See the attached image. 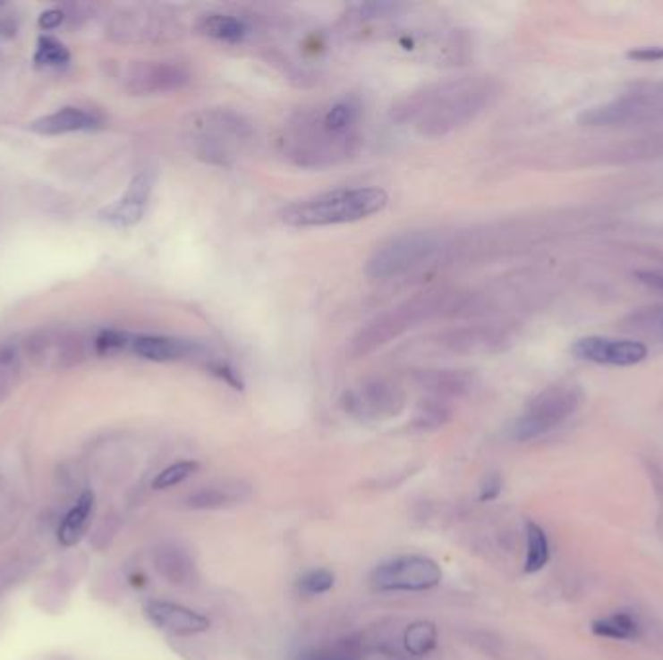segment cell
<instances>
[{"label":"cell","instance_id":"obj_16","mask_svg":"<svg viewBox=\"0 0 663 660\" xmlns=\"http://www.w3.org/2000/svg\"><path fill=\"white\" fill-rule=\"evenodd\" d=\"M148 618L156 623L163 631H169L174 635H192L202 633L209 628V620L198 612L174 605L163 603V600H154L146 606Z\"/></svg>","mask_w":663,"mask_h":660},{"label":"cell","instance_id":"obj_4","mask_svg":"<svg viewBox=\"0 0 663 660\" xmlns=\"http://www.w3.org/2000/svg\"><path fill=\"white\" fill-rule=\"evenodd\" d=\"M252 138L251 124L229 109H206L186 124V144L204 163L229 167Z\"/></svg>","mask_w":663,"mask_h":660},{"label":"cell","instance_id":"obj_17","mask_svg":"<svg viewBox=\"0 0 663 660\" xmlns=\"http://www.w3.org/2000/svg\"><path fill=\"white\" fill-rule=\"evenodd\" d=\"M99 124V116L91 111L80 107H63L51 114H45L41 119L30 124L35 134L41 136H61L80 131H91Z\"/></svg>","mask_w":663,"mask_h":660},{"label":"cell","instance_id":"obj_31","mask_svg":"<svg viewBox=\"0 0 663 660\" xmlns=\"http://www.w3.org/2000/svg\"><path fill=\"white\" fill-rule=\"evenodd\" d=\"M626 58L638 61V63H659L663 61V45H651V47H642V49L628 51Z\"/></svg>","mask_w":663,"mask_h":660},{"label":"cell","instance_id":"obj_33","mask_svg":"<svg viewBox=\"0 0 663 660\" xmlns=\"http://www.w3.org/2000/svg\"><path fill=\"white\" fill-rule=\"evenodd\" d=\"M64 20V12L63 10H56V8H51V10H45L43 14L39 16V28L41 30H55L63 23Z\"/></svg>","mask_w":663,"mask_h":660},{"label":"cell","instance_id":"obj_2","mask_svg":"<svg viewBox=\"0 0 663 660\" xmlns=\"http://www.w3.org/2000/svg\"><path fill=\"white\" fill-rule=\"evenodd\" d=\"M497 93L493 80L462 76L413 91L394 109L395 121L410 124L423 138H442L472 123Z\"/></svg>","mask_w":663,"mask_h":660},{"label":"cell","instance_id":"obj_10","mask_svg":"<svg viewBox=\"0 0 663 660\" xmlns=\"http://www.w3.org/2000/svg\"><path fill=\"white\" fill-rule=\"evenodd\" d=\"M191 70L174 61L136 63L126 72V88L134 96H159L181 91L191 84Z\"/></svg>","mask_w":663,"mask_h":660},{"label":"cell","instance_id":"obj_25","mask_svg":"<svg viewBox=\"0 0 663 660\" xmlns=\"http://www.w3.org/2000/svg\"><path fill=\"white\" fill-rule=\"evenodd\" d=\"M157 570L171 583H183L191 575V562L179 550H161L157 556Z\"/></svg>","mask_w":663,"mask_h":660},{"label":"cell","instance_id":"obj_13","mask_svg":"<svg viewBox=\"0 0 663 660\" xmlns=\"http://www.w3.org/2000/svg\"><path fill=\"white\" fill-rule=\"evenodd\" d=\"M128 349L140 359L154 362H174L191 359H204L208 362L206 351L200 345L167 335H131Z\"/></svg>","mask_w":663,"mask_h":660},{"label":"cell","instance_id":"obj_7","mask_svg":"<svg viewBox=\"0 0 663 660\" xmlns=\"http://www.w3.org/2000/svg\"><path fill=\"white\" fill-rule=\"evenodd\" d=\"M584 393L574 384H557L535 397L512 427V438L530 442L551 432L580 409Z\"/></svg>","mask_w":663,"mask_h":660},{"label":"cell","instance_id":"obj_9","mask_svg":"<svg viewBox=\"0 0 663 660\" xmlns=\"http://www.w3.org/2000/svg\"><path fill=\"white\" fill-rule=\"evenodd\" d=\"M342 403L357 419H388L404 409L405 395L400 385L390 380L372 378L344 393Z\"/></svg>","mask_w":663,"mask_h":660},{"label":"cell","instance_id":"obj_8","mask_svg":"<svg viewBox=\"0 0 663 660\" xmlns=\"http://www.w3.org/2000/svg\"><path fill=\"white\" fill-rule=\"evenodd\" d=\"M370 581L378 591H429L442 581V571L430 558L400 556L380 563Z\"/></svg>","mask_w":663,"mask_h":660},{"label":"cell","instance_id":"obj_15","mask_svg":"<svg viewBox=\"0 0 663 660\" xmlns=\"http://www.w3.org/2000/svg\"><path fill=\"white\" fill-rule=\"evenodd\" d=\"M651 107H654V101L650 99V96L631 93V96H625L621 99H615L605 105H598V107L586 109L578 116V123L582 126L625 124L651 111Z\"/></svg>","mask_w":663,"mask_h":660},{"label":"cell","instance_id":"obj_27","mask_svg":"<svg viewBox=\"0 0 663 660\" xmlns=\"http://www.w3.org/2000/svg\"><path fill=\"white\" fill-rule=\"evenodd\" d=\"M68 58L70 55L66 47L51 38H43L39 41L38 53H35V63L39 66H63L68 63Z\"/></svg>","mask_w":663,"mask_h":660},{"label":"cell","instance_id":"obj_29","mask_svg":"<svg viewBox=\"0 0 663 660\" xmlns=\"http://www.w3.org/2000/svg\"><path fill=\"white\" fill-rule=\"evenodd\" d=\"M128 343H131V335L123 334V332H115V329H109V332H103L93 341L96 345V351L99 355H116V352L126 351Z\"/></svg>","mask_w":663,"mask_h":660},{"label":"cell","instance_id":"obj_3","mask_svg":"<svg viewBox=\"0 0 663 660\" xmlns=\"http://www.w3.org/2000/svg\"><path fill=\"white\" fill-rule=\"evenodd\" d=\"M387 204L388 194L382 188H340L289 204L282 211V221L289 227L345 225L380 214Z\"/></svg>","mask_w":663,"mask_h":660},{"label":"cell","instance_id":"obj_30","mask_svg":"<svg viewBox=\"0 0 663 660\" xmlns=\"http://www.w3.org/2000/svg\"><path fill=\"white\" fill-rule=\"evenodd\" d=\"M233 500L235 496H231L229 488H204L191 498V505L192 508H219V505H225Z\"/></svg>","mask_w":663,"mask_h":660},{"label":"cell","instance_id":"obj_11","mask_svg":"<svg viewBox=\"0 0 663 660\" xmlns=\"http://www.w3.org/2000/svg\"><path fill=\"white\" fill-rule=\"evenodd\" d=\"M573 355L580 360L608 364V367H633L648 357V347L631 339L588 335L574 341Z\"/></svg>","mask_w":663,"mask_h":660},{"label":"cell","instance_id":"obj_26","mask_svg":"<svg viewBox=\"0 0 663 660\" xmlns=\"http://www.w3.org/2000/svg\"><path fill=\"white\" fill-rule=\"evenodd\" d=\"M198 470V463L196 461H179L174 463L167 469H163L161 473L156 477L154 480V488L156 490H166V488H171L174 485H179V482L186 480L189 477H192Z\"/></svg>","mask_w":663,"mask_h":660},{"label":"cell","instance_id":"obj_23","mask_svg":"<svg viewBox=\"0 0 663 660\" xmlns=\"http://www.w3.org/2000/svg\"><path fill=\"white\" fill-rule=\"evenodd\" d=\"M437 645V630L433 623L429 622H417L405 631V649L410 651L413 656L427 655L433 651Z\"/></svg>","mask_w":663,"mask_h":660},{"label":"cell","instance_id":"obj_21","mask_svg":"<svg viewBox=\"0 0 663 660\" xmlns=\"http://www.w3.org/2000/svg\"><path fill=\"white\" fill-rule=\"evenodd\" d=\"M93 502H96L93 492L88 490L78 498L74 508L66 513L61 527H58V542H61L63 546L66 548L78 545L80 538L84 537L93 512Z\"/></svg>","mask_w":663,"mask_h":660},{"label":"cell","instance_id":"obj_22","mask_svg":"<svg viewBox=\"0 0 663 660\" xmlns=\"http://www.w3.org/2000/svg\"><path fill=\"white\" fill-rule=\"evenodd\" d=\"M526 537H528L526 571L528 573L541 571L545 568V565H547V562H549V556H551L549 540H547L545 530L540 525H535V523H528Z\"/></svg>","mask_w":663,"mask_h":660},{"label":"cell","instance_id":"obj_20","mask_svg":"<svg viewBox=\"0 0 663 660\" xmlns=\"http://www.w3.org/2000/svg\"><path fill=\"white\" fill-rule=\"evenodd\" d=\"M591 631L598 638L615 639V641H636L642 635V626L634 614L626 610L615 612V614L603 616L591 622Z\"/></svg>","mask_w":663,"mask_h":660},{"label":"cell","instance_id":"obj_32","mask_svg":"<svg viewBox=\"0 0 663 660\" xmlns=\"http://www.w3.org/2000/svg\"><path fill=\"white\" fill-rule=\"evenodd\" d=\"M500 490H503V480H500L498 475H489L483 482V488H481V500L483 502H489V500H495L498 498Z\"/></svg>","mask_w":663,"mask_h":660},{"label":"cell","instance_id":"obj_18","mask_svg":"<svg viewBox=\"0 0 663 660\" xmlns=\"http://www.w3.org/2000/svg\"><path fill=\"white\" fill-rule=\"evenodd\" d=\"M111 33L121 41H149L171 33L159 14L149 12H124L111 23Z\"/></svg>","mask_w":663,"mask_h":660},{"label":"cell","instance_id":"obj_5","mask_svg":"<svg viewBox=\"0 0 663 660\" xmlns=\"http://www.w3.org/2000/svg\"><path fill=\"white\" fill-rule=\"evenodd\" d=\"M442 244L438 234L430 231H407L380 242L365 264L369 279L388 281L405 275L433 258Z\"/></svg>","mask_w":663,"mask_h":660},{"label":"cell","instance_id":"obj_34","mask_svg":"<svg viewBox=\"0 0 663 660\" xmlns=\"http://www.w3.org/2000/svg\"><path fill=\"white\" fill-rule=\"evenodd\" d=\"M309 660H352L347 656H337V655H328V656H312Z\"/></svg>","mask_w":663,"mask_h":660},{"label":"cell","instance_id":"obj_35","mask_svg":"<svg viewBox=\"0 0 663 660\" xmlns=\"http://www.w3.org/2000/svg\"><path fill=\"white\" fill-rule=\"evenodd\" d=\"M661 326H663V322H661Z\"/></svg>","mask_w":663,"mask_h":660},{"label":"cell","instance_id":"obj_14","mask_svg":"<svg viewBox=\"0 0 663 660\" xmlns=\"http://www.w3.org/2000/svg\"><path fill=\"white\" fill-rule=\"evenodd\" d=\"M151 188H154V181L148 173H140L128 184L126 192L107 206L101 209V219H105L111 225L116 227H132L138 221H142L146 207H148V199L151 196Z\"/></svg>","mask_w":663,"mask_h":660},{"label":"cell","instance_id":"obj_1","mask_svg":"<svg viewBox=\"0 0 663 660\" xmlns=\"http://www.w3.org/2000/svg\"><path fill=\"white\" fill-rule=\"evenodd\" d=\"M361 114L363 107L353 96L297 113L284 126L279 146L299 167L322 169L347 161L361 148Z\"/></svg>","mask_w":663,"mask_h":660},{"label":"cell","instance_id":"obj_6","mask_svg":"<svg viewBox=\"0 0 663 660\" xmlns=\"http://www.w3.org/2000/svg\"><path fill=\"white\" fill-rule=\"evenodd\" d=\"M446 302V294L440 292H430L417 297L413 300H407L398 309H392L390 312L375 317L370 324H367L365 329L355 335L352 341L349 352L353 357H365L369 352L377 351L378 347L387 345L388 341L402 335L407 329L413 327L419 322H425L429 317L440 312L442 306Z\"/></svg>","mask_w":663,"mask_h":660},{"label":"cell","instance_id":"obj_28","mask_svg":"<svg viewBox=\"0 0 663 660\" xmlns=\"http://www.w3.org/2000/svg\"><path fill=\"white\" fill-rule=\"evenodd\" d=\"M334 587V575L326 570H314L299 580V591L302 595H322Z\"/></svg>","mask_w":663,"mask_h":660},{"label":"cell","instance_id":"obj_24","mask_svg":"<svg viewBox=\"0 0 663 660\" xmlns=\"http://www.w3.org/2000/svg\"><path fill=\"white\" fill-rule=\"evenodd\" d=\"M21 364V347L18 343H6L0 347V397H4L14 378L20 372Z\"/></svg>","mask_w":663,"mask_h":660},{"label":"cell","instance_id":"obj_12","mask_svg":"<svg viewBox=\"0 0 663 660\" xmlns=\"http://www.w3.org/2000/svg\"><path fill=\"white\" fill-rule=\"evenodd\" d=\"M23 351H26L28 359H31L33 364L53 368L72 367V364H78L80 359L84 357L81 341L76 335L58 332V329H47V332L33 334L31 337H28V343Z\"/></svg>","mask_w":663,"mask_h":660},{"label":"cell","instance_id":"obj_19","mask_svg":"<svg viewBox=\"0 0 663 660\" xmlns=\"http://www.w3.org/2000/svg\"><path fill=\"white\" fill-rule=\"evenodd\" d=\"M198 31L206 38H212L221 43H241L249 35L247 21L231 14H219V12H212V14H204L196 23Z\"/></svg>","mask_w":663,"mask_h":660}]
</instances>
